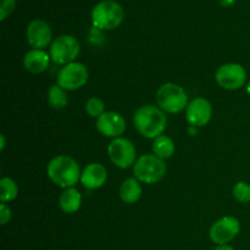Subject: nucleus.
Returning a JSON list of instances; mask_svg holds the SVG:
<instances>
[{
    "label": "nucleus",
    "mask_w": 250,
    "mask_h": 250,
    "mask_svg": "<svg viewBox=\"0 0 250 250\" xmlns=\"http://www.w3.org/2000/svg\"><path fill=\"white\" fill-rule=\"evenodd\" d=\"M97 129L104 137L119 138L126 131V120L119 112L105 111L97 119Z\"/></svg>",
    "instance_id": "f8f14e48"
},
{
    "label": "nucleus",
    "mask_w": 250,
    "mask_h": 250,
    "mask_svg": "<svg viewBox=\"0 0 250 250\" xmlns=\"http://www.w3.org/2000/svg\"><path fill=\"white\" fill-rule=\"evenodd\" d=\"M220 1V4L222 5V6H231V5H233L234 4V1H236V0H219Z\"/></svg>",
    "instance_id": "393cba45"
},
{
    "label": "nucleus",
    "mask_w": 250,
    "mask_h": 250,
    "mask_svg": "<svg viewBox=\"0 0 250 250\" xmlns=\"http://www.w3.org/2000/svg\"><path fill=\"white\" fill-rule=\"evenodd\" d=\"M11 220V209L5 203L0 205V222L1 225H6Z\"/></svg>",
    "instance_id": "b1692460"
},
{
    "label": "nucleus",
    "mask_w": 250,
    "mask_h": 250,
    "mask_svg": "<svg viewBox=\"0 0 250 250\" xmlns=\"http://www.w3.org/2000/svg\"><path fill=\"white\" fill-rule=\"evenodd\" d=\"M59 205L65 214H75L82 205V195L75 187L67 188L61 193Z\"/></svg>",
    "instance_id": "dca6fc26"
},
{
    "label": "nucleus",
    "mask_w": 250,
    "mask_h": 250,
    "mask_svg": "<svg viewBox=\"0 0 250 250\" xmlns=\"http://www.w3.org/2000/svg\"><path fill=\"white\" fill-rule=\"evenodd\" d=\"M241 231V224L234 216H224L210 227L209 236L217 246H225L233 241Z\"/></svg>",
    "instance_id": "9d476101"
},
{
    "label": "nucleus",
    "mask_w": 250,
    "mask_h": 250,
    "mask_svg": "<svg viewBox=\"0 0 250 250\" xmlns=\"http://www.w3.org/2000/svg\"><path fill=\"white\" fill-rule=\"evenodd\" d=\"M51 36H53V33H51L50 26L44 20H33L27 26V42L33 49L43 50L44 48H46L51 43Z\"/></svg>",
    "instance_id": "ddd939ff"
},
{
    "label": "nucleus",
    "mask_w": 250,
    "mask_h": 250,
    "mask_svg": "<svg viewBox=\"0 0 250 250\" xmlns=\"http://www.w3.org/2000/svg\"><path fill=\"white\" fill-rule=\"evenodd\" d=\"M107 154L111 163L120 168L131 167L137 161V153L133 143L124 137L112 139L107 146Z\"/></svg>",
    "instance_id": "6e6552de"
},
{
    "label": "nucleus",
    "mask_w": 250,
    "mask_h": 250,
    "mask_svg": "<svg viewBox=\"0 0 250 250\" xmlns=\"http://www.w3.org/2000/svg\"><path fill=\"white\" fill-rule=\"evenodd\" d=\"M217 84L227 90L241 89L247 82V72L241 63H224L215 73Z\"/></svg>",
    "instance_id": "1a4fd4ad"
},
{
    "label": "nucleus",
    "mask_w": 250,
    "mask_h": 250,
    "mask_svg": "<svg viewBox=\"0 0 250 250\" xmlns=\"http://www.w3.org/2000/svg\"><path fill=\"white\" fill-rule=\"evenodd\" d=\"M188 132H189L190 136H195L198 132V128L197 127H193V126H189V128H188Z\"/></svg>",
    "instance_id": "bb28decb"
},
{
    "label": "nucleus",
    "mask_w": 250,
    "mask_h": 250,
    "mask_svg": "<svg viewBox=\"0 0 250 250\" xmlns=\"http://www.w3.org/2000/svg\"><path fill=\"white\" fill-rule=\"evenodd\" d=\"M133 124L137 131L144 138L155 139L166 129L167 119L160 107L154 105H143L134 112Z\"/></svg>",
    "instance_id": "f257e3e1"
},
{
    "label": "nucleus",
    "mask_w": 250,
    "mask_h": 250,
    "mask_svg": "<svg viewBox=\"0 0 250 250\" xmlns=\"http://www.w3.org/2000/svg\"><path fill=\"white\" fill-rule=\"evenodd\" d=\"M107 181V170L104 165L99 163H92L83 170L81 176V183L87 189H98L102 188Z\"/></svg>",
    "instance_id": "4468645a"
},
{
    "label": "nucleus",
    "mask_w": 250,
    "mask_h": 250,
    "mask_svg": "<svg viewBox=\"0 0 250 250\" xmlns=\"http://www.w3.org/2000/svg\"><path fill=\"white\" fill-rule=\"evenodd\" d=\"M214 250H234L233 247L231 246H227V244H225V246H219L216 247Z\"/></svg>",
    "instance_id": "a878e982"
},
{
    "label": "nucleus",
    "mask_w": 250,
    "mask_h": 250,
    "mask_svg": "<svg viewBox=\"0 0 250 250\" xmlns=\"http://www.w3.org/2000/svg\"><path fill=\"white\" fill-rule=\"evenodd\" d=\"M0 138H1V146H0V149H1V150H4L5 149V136L4 134H1V136H0Z\"/></svg>",
    "instance_id": "cd10ccee"
},
{
    "label": "nucleus",
    "mask_w": 250,
    "mask_h": 250,
    "mask_svg": "<svg viewBox=\"0 0 250 250\" xmlns=\"http://www.w3.org/2000/svg\"><path fill=\"white\" fill-rule=\"evenodd\" d=\"M19 194L17 183L10 177H2L0 180V200L1 203H10L15 200Z\"/></svg>",
    "instance_id": "aec40b11"
},
{
    "label": "nucleus",
    "mask_w": 250,
    "mask_h": 250,
    "mask_svg": "<svg viewBox=\"0 0 250 250\" xmlns=\"http://www.w3.org/2000/svg\"><path fill=\"white\" fill-rule=\"evenodd\" d=\"M16 0H1V6H0V20L4 21L15 9Z\"/></svg>",
    "instance_id": "5701e85b"
},
{
    "label": "nucleus",
    "mask_w": 250,
    "mask_h": 250,
    "mask_svg": "<svg viewBox=\"0 0 250 250\" xmlns=\"http://www.w3.org/2000/svg\"><path fill=\"white\" fill-rule=\"evenodd\" d=\"M175 150H176L175 142H173L168 136L161 134V136H159L158 138L154 139L153 151L158 158L163 159V160L172 158V155L175 154Z\"/></svg>",
    "instance_id": "a211bd4d"
},
{
    "label": "nucleus",
    "mask_w": 250,
    "mask_h": 250,
    "mask_svg": "<svg viewBox=\"0 0 250 250\" xmlns=\"http://www.w3.org/2000/svg\"><path fill=\"white\" fill-rule=\"evenodd\" d=\"M50 55L41 49H32L23 56V66L28 72L42 73L49 67Z\"/></svg>",
    "instance_id": "2eb2a0df"
},
{
    "label": "nucleus",
    "mask_w": 250,
    "mask_h": 250,
    "mask_svg": "<svg viewBox=\"0 0 250 250\" xmlns=\"http://www.w3.org/2000/svg\"><path fill=\"white\" fill-rule=\"evenodd\" d=\"M85 112L89 115L90 117H98L102 116L105 112V104L100 98L92 97L87 100L85 103Z\"/></svg>",
    "instance_id": "412c9836"
},
{
    "label": "nucleus",
    "mask_w": 250,
    "mask_h": 250,
    "mask_svg": "<svg viewBox=\"0 0 250 250\" xmlns=\"http://www.w3.org/2000/svg\"><path fill=\"white\" fill-rule=\"evenodd\" d=\"M156 102L167 114H180L189 104L186 90L176 83H164L156 92Z\"/></svg>",
    "instance_id": "39448f33"
},
{
    "label": "nucleus",
    "mask_w": 250,
    "mask_h": 250,
    "mask_svg": "<svg viewBox=\"0 0 250 250\" xmlns=\"http://www.w3.org/2000/svg\"><path fill=\"white\" fill-rule=\"evenodd\" d=\"M81 51V44L77 38L68 34L58 37L53 43L50 44V50L49 55L53 62L58 65H68L71 62H75L78 58Z\"/></svg>",
    "instance_id": "423d86ee"
},
{
    "label": "nucleus",
    "mask_w": 250,
    "mask_h": 250,
    "mask_svg": "<svg viewBox=\"0 0 250 250\" xmlns=\"http://www.w3.org/2000/svg\"><path fill=\"white\" fill-rule=\"evenodd\" d=\"M89 78V72L84 63L71 62L61 67L58 73V84L65 90H77L85 85Z\"/></svg>",
    "instance_id": "0eeeda50"
},
{
    "label": "nucleus",
    "mask_w": 250,
    "mask_h": 250,
    "mask_svg": "<svg viewBox=\"0 0 250 250\" xmlns=\"http://www.w3.org/2000/svg\"><path fill=\"white\" fill-rule=\"evenodd\" d=\"M247 93H248V95L250 97V81L248 84H247Z\"/></svg>",
    "instance_id": "c85d7f7f"
},
{
    "label": "nucleus",
    "mask_w": 250,
    "mask_h": 250,
    "mask_svg": "<svg viewBox=\"0 0 250 250\" xmlns=\"http://www.w3.org/2000/svg\"><path fill=\"white\" fill-rule=\"evenodd\" d=\"M92 22L99 31H111L122 23L125 17L121 5L114 0H103L92 10Z\"/></svg>",
    "instance_id": "7ed1b4c3"
},
{
    "label": "nucleus",
    "mask_w": 250,
    "mask_h": 250,
    "mask_svg": "<svg viewBox=\"0 0 250 250\" xmlns=\"http://www.w3.org/2000/svg\"><path fill=\"white\" fill-rule=\"evenodd\" d=\"M212 116V106L210 102L205 98H194L188 104L186 109V120L189 126L200 127L207 126Z\"/></svg>",
    "instance_id": "9b49d317"
},
{
    "label": "nucleus",
    "mask_w": 250,
    "mask_h": 250,
    "mask_svg": "<svg viewBox=\"0 0 250 250\" xmlns=\"http://www.w3.org/2000/svg\"><path fill=\"white\" fill-rule=\"evenodd\" d=\"M167 166L163 159L158 158L155 154H144L137 159L133 166L134 177L139 182L146 185H154L165 177Z\"/></svg>",
    "instance_id": "20e7f679"
},
{
    "label": "nucleus",
    "mask_w": 250,
    "mask_h": 250,
    "mask_svg": "<svg viewBox=\"0 0 250 250\" xmlns=\"http://www.w3.org/2000/svg\"><path fill=\"white\" fill-rule=\"evenodd\" d=\"M48 103L55 110L65 109L68 103L65 89L59 84L51 85L48 90Z\"/></svg>",
    "instance_id": "6ab92c4d"
},
{
    "label": "nucleus",
    "mask_w": 250,
    "mask_h": 250,
    "mask_svg": "<svg viewBox=\"0 0 250 250\" xmlns=\"http://www.w3.org/2000/svg\"><path fill=\"white\" fill-rule=\"evenodd\" d=\"M233 197L236 198V200H238L239 203H250V185L247 182H238L234 185L233 190Z\"/></svg>",
    "instance_id": "4be33fe9"
},
{
    "label": "nucleus",
    "mask_w": 250,
    "mask_h": 250,
    "mask_svg": "<svg viewBox=\"0 0 250 250\" xmlns=\"http://www.w3.org/2000/svg\"><path fill=\"white\" fill-rule=\"evenodd\" d=\"M142 186L136 177L127 178L122 182L120 187L119 194L120 198L126 204H134L138 202L142 197Z\"/></svg>",
    "instance_id": "f3484780"
},
{
    "label": "nucleus",
    "mask_w": 250,
    "mask_h": 250,
    "mask_svg": "<svg viewBox=\"0 0 250 250\" xmlns=\"http://www.w3.org/2000/svg\"><path fill=\"white\" fill-rule=\"evenodd\" d=\"M46 173L54 185L65 189L75 187L82 176L78 163L68 155H59L51 159L46 167Z\"/></svg>",
    "instance_id": "f03ea898"
}]
</instances>
